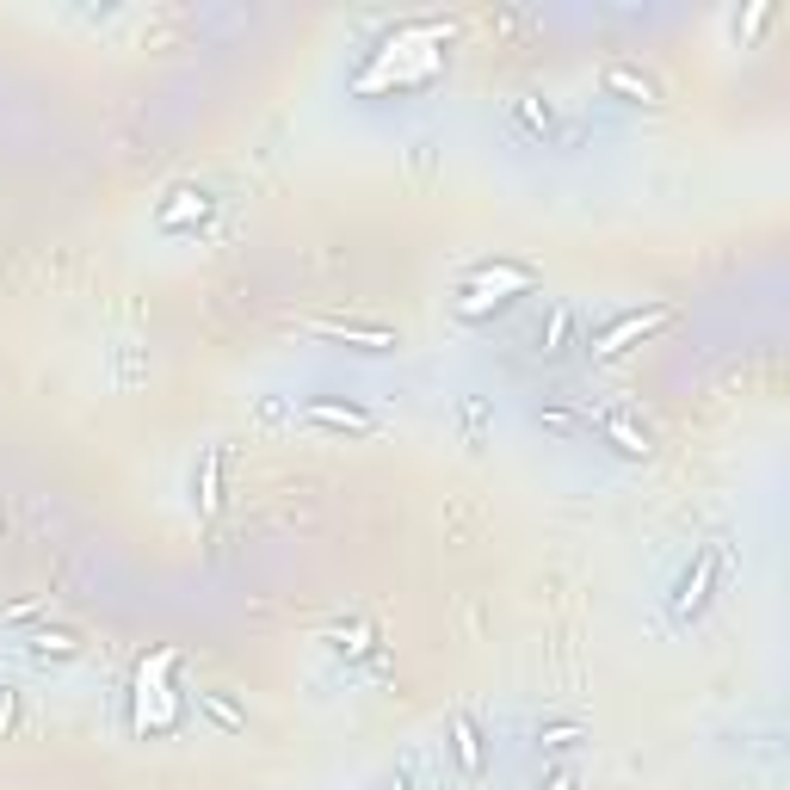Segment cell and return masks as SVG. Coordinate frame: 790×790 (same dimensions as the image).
<instances>
[{
  "instance_id": "7a4b0ae2",
  "label": "cell",
  "mask_w": 790,
  "mask_h": 790,
  "mask_svg": "<svg viewBox=\"0 0 790 790\" xmlns=\"http://www.w3.org/2000/svg\"><path fill=\"white\" fill-rule=\"evenodd\" d=\"M716 568H723V556H716V550H704V556H698V568L686 574V581H679V599H673V612H679V618H692L698 605L710 599V587H716Z\"/></svg>"
},
{
  "instance_id": "8fae6325",
  "label": "cell",
  "mask_w": 790,
  "mask_h": 790,
  "mask_svg": "<svg viewBox=\"0 0 790 790\" xmlns=\"http://www.w3.org/2000/svg\"><path fill=\"white\" fill-rule=\"evenodd\" d=\"M544 741H550V747H568V741H574V729H568V723H550V729H544Z\"/></svg>"
},
{
  "instance_id": "8992f818",
  "label": "cell",
  "mask_w": 790,
  "mask_h": 790,
  "mask_svg": "<svg viewBox=\"0 0 790 790\" xmlns=\"http://www.w3.org/2000/svg\"><path fill=\"white\" fill-rule=\"evenodd\" d=\"M217 482H223V457L210 451V457H204V482H198V500H204V513H217V500H223V494H217Z\"/></svg>"
},
{
  "instance_id": "3957f363",
  "label": "cell",
  "mask_w": 790,
  "mask_h": 790,
  "mask_svg": "<svg viewBox=\"0 0 790 790\" xmlns=\"http://www.w3.org/2000/svg\"><path fill=\"white\" fill-rule=\"evenodd\" d=\"M451 753H457V766L470 772V778L482 772V735H476V716H470V710L451 716Z\"/></svg>"
},
{
  "instance_id": "277c9868",
  "label": "cell",
  "mask_w": 790,
  "mask_h": 790,
  "mask_svg": "<svg viewBox=\"0 0 790 790\" xmlns=\"http://www.w3.org/2000/svg\"><path fill=\"white\" fill-rule=\"evenodd\" d=\"M303 414H309L315 426H346V433H371V426H377V414L352 408V402H346V408H340V402H309Z\"/></svg>"
},
{
  "instance_id": "30bf717a",
  "label": "cell",
  "mask_w": 790,
  "mask_h": 790,
  "mask_svg": "<svg viewBox=\"0 0 790 790\" xmlns=\"http://www.w3.org/2000/svg\"><path fill=\"white\" fill-rule=\"evenodd\" d=\"M562 340H568V309H556V321H550V340H544V352H562Z\"/></svg>"
},
{
  "instance_id": "5b68a950",
  "label": "cell",
  "mask_w": 790,
  "mask_h": 790,
  "mask_svg": "<svg viewBox=\"0 0 790 790\" xmlns=\"http://www.w3.org/2000/svg\"><path fill=\"white\" fill-rule=\"evenodd\" d=\"M315 334L352 340V346H365V352H383V346H395V334H389V328H365V321H315Z\"/></svg>"
},
{
  "instance_id": "6da1fadb",
  "label": "cell",
  "mask_w": 790,
  "mask_h": 790,
  "mask_svg": "<svg viewBox=\"0 0 790 790\" xmlns=\"http://www.w3.org/2000/svg\"><path fill=\"white\" fill-rule=\"evenodd\" d=\"M655 328H667V309H636V315H618L612 328H605V334L593 340V358H612V352H624L630 340H649Z\"/></svg>"
},
{
  "instance_id": "4fadbf2b",
  "label": "cell",
  "mask_w": 790,
  "mask_h": 790,
  "mask_svg": "<svg viewBox=\"0 0 790 790\" xmlns=\"http://www.w3.org/2000/svg\"><path fill=\"white\" fill-rule=\"evenodd\" d=\"M395 790H408V778H395Z\"/></svg>"
},
{
  "instance_id": "ba28073f",
  "label": "cell",
  "mask_w": 790,
  "mask_h": 790,
  "mask_svg": "<svg viewBox=\"0 0 790 790\" xmlns=\"http://www.w3.org/2000/svg\"><path fill=\"white\" fill-rule=\"evenodd\" d=\"M605 433H612V439H618V451H630V457H642V451H649V439H642L636 426H624V420H605Z\"/></svg>"
},
{
  "instance_id": "52a82bcc",
  "label": "cell",
  "mask_w": 790,
  "mask_h": 790,
  "mask_svg": "<svg viewBox=\"0 0 790 790\" xmlns=\"http://www.w3.org/2000/svg\"><path fill=\"white\" fill-rule=\"evenodd\" d=\"M198 704H204L210 716H217V723H223V729H247V716H241V710H235L229 698H217V692H198Z\"/></svg>"
},
{
  "instance_id": "9c48e42d",
  "label": "cell",
  "mask_w": 790,
  "mask_h": 790,
  "mask_svg": "<svg viewBox=\"0 0 790 790\" xmlns=\"http://www.w3.org/2000/svg\"><path fill=\"white\" fill-rule=\"evenodd\" d=\"M605 81H612L618 93H636V99H655V87H649V81H642V75H630V68H612V75H605Z\"/></svg>"
},
{
  "instance_id": "7c38bea8",
  "label": "cell",
  "mask_w": 790,
  "mask_h": 790,
  "mask_svg": "<svg viewBox=\"0 0 790 790\" xmlns=\"http://www.w3.org/2000/svg\"><path fill=\"white\" fill-rule=\"evenodd\" d=\"M550 790H574V772H556V778H550Z\"/></svg>"
}]
</instances>
